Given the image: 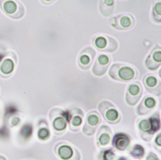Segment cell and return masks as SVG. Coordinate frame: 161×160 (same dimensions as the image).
Masks as SVG:
<instances>
[{"label": "cell", "instance_id": "obj_1", "mask_svg": "<svg viewBox=\"0 0 161 160\" xmlns=\"http://www.w3.org/2000/svg\"><path fill=\"white\" fill-rule=\"evenodd\" d=\"M109 75L114 80L129 81L133 79L135 76V72L130 66L121 64H114L110 68Z\"/></svg>", "mask_w": 161, "mask_h": 160}, {"label": "cell", "instance_id": "obj_2", "mask_svg": "<svg viewBox=\"0 0 161 160\" xmlns=\"http://www.w3.org/2000/svg\"><path fill=\"white\" fill-rule=\"evenodd\" d=\"M142 90L139 83L130 84L127 88L126 94V101L130 105H135L142 95Z\"/></svg>", "mask_w": 161, "mask_h": 160}, {"label": "cell", "instance_id": "obj_3", "mask_svg": "<svg viewBox=\"0 0 161 160\" xmlns=\"http://www.w3.org/2000/svg\"><path fill=\"white\" fill-rule=\"evenodd\" d=\"M110 63V58L105 54L100 55L93 66L92 72L97 76H102L106 72Z\"/></svg>", "mask_w": 161, "mask_h": 160}, {"label": "cell", "instance_id": "obj_4", "mask_svg": "<svg viewBox=\"0 0 161 160\" xmlns=\"http://www.w3.org/2000/svg\"><path fill=\"white\" fill-rule=\"evenodd\" d=\"M161 48H159V50H156L154 49L146 60L147 67L150 71H155L161 66Z\"/></svg>", "mask_w": 161, "mask_h": 160}, {"label": "cell", "instance_id": "obj_5", "mask_svg": "<svg viewBox=\"0 0 161 160\" xmlns=\"http://www.w3.org/2000/svg\"><path fill=\"white\" fill-rule=\"evenodd\" d=\"M130 143V139L124 134H117L115 136L113 144L118 149L121 151H124Z\"/></svg>", "mask_w": 161, "mask_h": 160}, {"label": "cell", "instance_id": "obj_6", "mask_svg": "<svg viewBox=\"0 0 161 160\" xmlns=\"http://www.w3.org/2000/svg\"><path fill=\"white\" fill-rule=\"evenodd\" d=\"M88 50L86 51V49H85V50L82 51L79 58V64L81 67H82V66H84V67L83 68V69H87L88 68H89L90 66L92 63V59L95 57V51L89 56H88Z\"/></svg>", "mask_w": 161, "mask_h": 160}, {"label": "cell", "instance_id": "obj_7", "mask_svg": "<svg viewBox=\"0 0 161 160\" xmlns=\"http://www.w3.org/2000/svg\"><path fill=\"white\" fill-rule=\"evenodd\" d=\"M58 154L61 159L69 160L73 156V149L69 146H61L58 149Z\"/></svg>", "mask_w": 161, "mask_h": 160}, {"label": "cell", "instance_id": "obj_8", "mask_svg": "<svg viewBox=\"0 0 161 160\" xmlns=\"http://www.w3.org/2000/svg\"><path fill=\"white\" fill-rule=\"evenodd\" d=\"M62 117H56L53 122V126L56 131H63L66 129L67 120L64 115V113L62 114Z\"/></svg>", "mask_w": 161, "mask_h": 160}, {"label": "cell", "instance_id": "obj_9", "mask_svg": "<svg viewBox=\"0 0 161 160\" xmlns=\"http://www.w3.org/2000/svg\"><path fill=\"white\" fill-rule=\"evenodd\" d=\"M1 71L4 74H9L14 69V63L11 59H6L1 66Z\"/></svg>", "mask_w": 161, "mask_h": 160}, {"label": "cell", "instance_id": "obj_10", "mask_svg": "<svg viewBox=\"0 0 161 160\" xmlns=\"http://www.w3.org/2000/svg\"><path fill=\"white\" fill-rule=\"evenodd\" d=\"M144 84L147 89L149 91L150 89H154L158 85H160V82L158 81L157 78L153 75H148L144 79Z\"/></svg>", "mask_w": 161, "mask_h": 160}, {"label": "cell", "instance_id": "obj_11", "mask_svg": "<svg viewBox=\"0 0 161 160\" xmlns=\"http://www.w3.org/2000/svg\"><path fill=\"white\" fill-rule=\"evenodd\" d=\"M100 123V117L97 113L94 112V113L89 114L87 117L86 123L84 127H86L89 125V127L94 128L95 130L97 126Z\"/></svg>", "mask_w": 161, "mask_h": 160}, {"label": "cell", "instance_id": "obj_12", "mask_svg": "<svg viewBox=\"0 0 161 160\" xmlns=\"http://www.w3.org/2000/svg\"><path fill=\"white\" fill-rule=\"evenodd\" d=\"M33 134V126L30 124H24L20 131L19 134L22 137V138L27 140L30 138Z\"/></svg>", "mask_w": 161, "mask_h": 160}, {"label": "cell", "instance_id": "obj_13", "mask_svg": "<svg viewBox=\"0 0 161 160\" xmlns=\"http://www.w3.org/2000/svg\"><path fill=\"white\" fill-rule=\"evenodd\" d=\"M108 37L98 36L94 40L95 46L100 51H106V47L108 46Z\"/></svg>", "mask_w": 161, "mask_h": 160}, {"label": "cell", "instance_id": "obj_14", "mask_svg": "<svg viewBox=\"0 0 161 160\" xmlns=\"http://www.w3.org/2000/svg\"><path fill=\"white\" fill-rule=\"evenodd\" d=\"M105 118L110 123H113L116 122L119 118V113L117 109L115 108H112L108 109L105 113Z\"/></svg>", "mask_w": 161, "mask_h": 160}, {"label": "cell", "instance_id": "obj_15", "mask_svg": "<svg viewBox=\"0 0 161 160\" xmlns=\"http://www.w3.org/2000/svg\"><path fill=\"white\" fill-rule=\"evenodd\" d=\"M149 120L151 124L152 132L153 134L160 129V119L158 115L154 114L153 116L150 117Z\"/></svg>", "mask_w": 161, "mask_h": 160}, {"label": "cell", "instance_id": "obj_16", "mask_svg": "<svg viewBox=\"0 0 161 160\" xmlns=\"http://www.w3.org/2000/svg\"><path fill=\"white\" fill-rule=\"evenodd\" d=\"M138 128H139V130L143 132H151L152 133L151 124H150L149 119L142 120L138 124Z\"/></svg>", "mask_w": 161, "mask_h": 160}, {"label": "cell", "instance_id": "obj_17", "mask_svg": "<svg viewBox=\"0 0 161 160\" xmlns=\"http://www.w3.org/2000/svg\"><path fill=\"white\" fill-rule=\"evenodd\" d=\"M17 8V6L15 2L12 1H6L4 4V9L6 13L8 14H12L15 13Z\"/></svg>", "mask_w": 161, "mask_h": 160}, {"label": "cell", "instance_id": "obj_18", "mask_svg": "<svg viewBox=\"0 0 161 160\" xmlns=\"http://www.w3.org/2000/svg\"><path fill=\"white\" fill-rule=\"evenodd\" d=\"M37 137L41 140L45 141L50 137V132L47 128H41L37 131Z\"/></svg>", "mask_w": 161, "mask_h": 160}, {"label": "cell", "instance_id": "obj_19", "mask_svg": "<svg viewBox=\"0 0 161 160\" xmlns=\"http://www.w3.org/2000/svg\"><path fill=\"white\" fill-rule=\"evenodd\" d=\"M119 24L122 27L121 29L129 28L132 24V19L128 16H123L119 18Z\"/></svg>", "mask_w": 161, "mask_h": 160}, {"label": "cell", "instance_id": "obj_20", "mask_svg": "<svg viewBox=\"0 0 161 160\" xmlns=\"http://www.w3.org/2000/svg\"><path fill=\"white\" fill-rule=\"evenodd\" d=\"M130 153L132 156L136 158L142 157L144 154V149L141 146L136 145L134 146Z\"/></svg>", "mask_w": 161, "mask_h": 160}, {"label": "cell", "instance_id": "obj_21", "mask_svg": "<svg viewBox=\"0 0 161 160\" xmlns=\"http://www.w3.org/2000/svg\"><path fill=\"white\" fill-rule=\"evenodd\" d=\"M154 18L156 21L161 22V3L159 2L156 3L153 8V12Z\"/></svg>", "mask_w": 161, "mask_h": 160}, {"label": "cell", "instance_id": "obj_22", "mask_svg": "<svg viewBox=\"0 0 161 160\" xmlns=\"http://www.w3.org/2000/svg\"><path fill=\"white\" fill-rule=\"evenodd\" d=\"M144 104L145 107L148 109V111L150 109H154L156 105V101L152 97H147L144 99V101L142 103Z\"/></svg>", "mask_w": 161, "mask_h": 160}, {"label": "cell", "instance_id": "obj_23", "mask_svg": "<svg viewBox=\"0 0 161 160\" xmlns=\"http://www.w3.org/2000/svg\"><path fill=\"white\" fill-rule=\"evenodd\" d=\"M99 143L102 146H106L109 143L110 141V136L107 132H103L98 138Z\"/></svg>", "mask_w": 161, "mask_h": 160}, {"label": "cell", "instance_id": "obj_24", "mask_svg": "<svg viewBox=\"0 0 161 160\" xmlns=\"http://www.w3.org/2000/svg\"><path fill=\"white\" fill-rule=\"evenodd\" d=\"M74 127H79L83 122V119L79 115H75L69 118V121Z\"/></svg>", "mask_w": 161, "mask_h": 160}, {"label": "cell", "instance_id": "obj_25", "mask_svg": "<svg viewBox=\"0 0 161 160\" xmlns=\"http://www.w3.org/2000/svg\"><path fill=\"white\" fill-rule=\"evenodd\" d=\"M18 112V109L14 105H8L6 108L5 111V115L6 116H12L16 114Z\"/></svg>", "mask_w": 161, "mask_h": 160}, {"label": "cell", "instance_id": "obj_26", "mask_svg": "<svg viewBox=\"0 0 161 160\" xmlns=\"http://www.w3.org/2000/svg\"><path fill=\"white\" fill-rule=\"evenodd\" d=\"M10 136V131L8 127L4 126L0 128V138L6 140Z\"/></svg>", "mask_w": 161, "mask_h": 160}, {"label": "cell", "instance_id": "obj_27", "mask_svg": "<svg viewBox=\"0 0 161 160\" xmlns=\"http://www.w3.org/2000/svg\"><path fill=\"white\" fill-rule=\"evenodd\" d=\"M114 157H115V155L111 151H106L104 153V155H103L104 160H114Z\"/></svg>", "mask_w": 161, "mask_h": 160}, {"label": "cell", "instance_id": "obj_28", "mask_svg": "<svg viewBox=\"0 0 161 160\" xmlns=\"http://www.w3.org/2000/svg\"><path fill=\"white\" fill-rule=\"evenodd\" d=\"M20 123V119L18 117H14L11 120V126H16Z\"/></svg>", "mask_w": 161, "mask_h": 160}, {"label": "cell", "instance_id": "obj_29", "mask_svg": "<svg viewBox=\"0 0 161 160\" xmlns=\"http://www.w3.org/2000/svg\"><path fill=\"white\" fill-rule=\"evenodd\" d=\"M147 160H159V159L154 153H150L147 158Z\"/></svg>", "mask_w": 161, "mask_h": 160}, {"label": "cell", "instance_id": "obj_30", "mask_svg": "<svg viewBox=\"0 0 161 160\" xmlns=\"http://www.w3.org/2000/svg\"><path fill=\"white\" fill-rule=\"evenodd\" d=\"M155 142L156 143V145L158 146H161V134H159L155 140Z\"/></svg>", "mask_w": 161, "mask_h": 160}, {"label": "cell", "instance_id": "obj_31", "mask_svg": "<svg viewBox=\"0 0 161 160\" xmlns=\"http://www.w3.org/2000/svg\"><path fill=\"white\" fill-rule=\"evenodd\" d=\"M0 160H6V158L4 157H3V156H2V155H0Z\"/></svg>", "mask_w": 161, "mask_h": 160}, {"label": "cell", "instance_id": "obj_32", "mask_svg": "<svg viewBox=\"0 0 161 160\" xmlns=\"http://www.w3.org/2000/svg\"><path fill=\"white\" fill-rule=\"evenodd\" d=\"M3 57V56H2V55H1V54H0V62H1V60H2Z\"/></svg>", "mask_w": 161, "mask_h": 160}]
</instances>
